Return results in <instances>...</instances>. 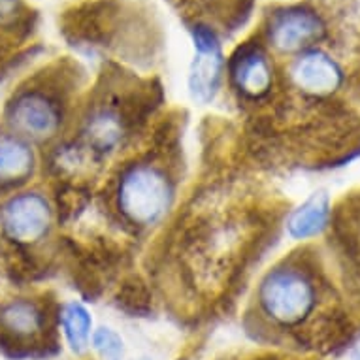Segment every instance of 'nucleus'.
Wrapping results in <instances>:
<instances>
[{"mask_svg":"<svg viewBox=\"0 0 360 360\" xmlns=\"http://www.w3.org/2000/svg\"><path fill=\"white\" fill-rule=\"evenodd\" d=\"M59 323L66 343L76 354H83L91 345L93 336V317L82 302H66L59 311Z\"/></svg>","mask_w":360,"mask_h":360,"instance_id":"obj_13","label":"nucleus"},{"mask_svg":"<svg viewBox=\"0 0 360 360\" xmlns=\"http://www.w3.org/2000/svg\"><path fill=\"white\" fill-rule=\"evenodd\" d=\"M257 313L272 325L292 328L306 323L319 302V287L295 259L279 260L260 278L253 296Z\"/></svg>","mask_w":360,"mask_h":360,"instance_id":"obj_2","label":"nucleus"},{"mask_svg":"<svg viewBox=\"0 0 360 360\" xmlns=\"http://www.w3.org/2000/svg\"><path fill=\"white\" fill-rule=\"evenodd\" d=\"M177 184L162 162L140 159L124 165L113 185V207L124 224L148 231L160 224L176 204Z\"/></svg>","mask_w":360,"mask_h":360,"instance_id":"obj_1","label":"nucleus"},{"mask_svg":"<svg viewBox=\"0 0 360 360\" xmlns=\"http://www.w3.org/2000/svg\"><path fill=\"white\" fill-rule=\"evenodd\" d=\"M82 138L95 153H112L124 138L123 115L110 106L93 108L85 119Z\"/></svg>","mask_w":360,"mask_h":360,"instance_id":"obj_9","label":"nucleus"},{"mask_svg":"<svg viewBox=\"0 0 360 360\" xmlns=\"http://www.w3.org/2000/svg\"><path fill=\"white\" fill-rule=\"evenodd\" d=\"M36 165L30 142L15 134L0 136V184L23 181L32 174Z\"/></svg>","mask_w":360,"mask_h":360,"instance_id":"obj_12","label":"nucleus"},{"mask_svg":"<svg viewBox=\"0 0 360 360\" xmlns=\"http://www.w3.org/2000/svg\"><path fill=\"white\" fill-rule=\"evenodd\" d=\"M351 356H353V360H360V338L354 342L353 349H351Z\"/></svg>","mask_w":360,"mask_h":360,"instance_id":"obj_15","label":"nucleus"},{"mask_svg":"<svg viewBox=\"0 0 360 360\" xmlns=\"http://www.w3.org/2000/svg\"><path fill=\"white\" fill-rule=\"evenodd\" d=\"M289 76L296 89L311 96H330L343 83L342 66L319 49L302 51L292 60Z\"/></svg>","mask_w":360,"mask_h":360,"instance_id":"obj_8","label":"nucleus"},{"mask_svg":"<svg viewBox=\"0 0 360 360\" xmlns=\"http://www.w3.org/2000/svg\"><path fill=\"white\" fill-rule=\"evenodd\" d=\"M48 315L34 300H12L0 309V326L13 340H34L46 330Z\"/></svg>","mask_w":360,"mask_h":360,"instance_id":"obj_11","label":"nucleus"},{"mask_svg":"<svg viewBox=\"0 0 360 360\" xmlns=\"http://www.w3.org/2000/svg\"><path fill=\"white\" fill-rule=\"evenodd\" d=\"M68 115L65 93L49 87H29L15 93L6 108L12 134L27 142H48L63 130Z\"/></svg>","mask_w":360,"mask_h":360,"instance_id":"obj_3","label":"nucleus"},{"mask_svg":"<svg viewBox=\"0 0 360 360\" xmlns=\"http://www.w3.org/2000/svg\"><path fill=\"white\" fill-rule=\"evenodd\" d=\"M232 89L240 98L259 102L270 95L274 87V68L270 57L257 44H243L234 51L226 66Z\"/></svg>","mask_w":360,"mask_h":360,"instance_id":"obj_6","label":"nucleus"},{"mask_svg":"<svg viewBox=\"0 0 360 360\" xmlns=\"http://www.w3.org/2000/svg\"><path fill=\"white\" fill-rule=\"evenodd\" d=\"M91 347L102 360H123L124 342L110 326H98L91 336Z\"/></svg>","mask_w":360,"mask_h":360,"instance_id":"obj_14","label":"nucleus"},{"mask_svg":"<svg viewBox=\"0 0 360 360\" xmlns=\"http://www.w3.org/2000/svg\"><path fill=\"white\" fill-rule=\"evenodd\" d=\"M330 221V198L325 191L313 193L287 217V234L292 240H311L325 231Z\"/></svg>","mask_w":360,"mask_h":360,"instance_id":"obj_10","label":"nucleus"},{"mask_svg":"<svg viewBox=\"0 0 360 360\" xmlns=\"http://www.w3.org/2000/svg\"><path fill=\"white\" fill-rule=\"evenodd\" d=\"M191 36L195 44V57L191 60L187 87L193 102L206 106L215 101L223 85V49L215 30L206 25H195L191 29Z\"/></svg>","mask_w":360,"mask_h":360,"instance_id":"obj_5","label":"nucleus"},{"mask_svg":"<svg viewBox=\"0 0 360 360\" xmlns=\"http://www.w3.org/2000/svg\"><path fill=\"white\" fill-rule=\"evenodd\" d=\"M53 226V207L38 191H25L0 206V229L8 240L34 245L46 240Z\"/></svg>","mask_w":360,"mask_h":360,"instance_id":"obj_4","label":"nucleus"},{"mask_svg":"<svg viewBox=\"0 0 360 360\" xmlns=\"http://www.w3.org/2000/svg\"><path fill=\"white\" fill-rule=\"evenodd\" d=\"M323 30V23L313 10L290 6L270 15L268 40L281 53H302L319 40Z\"/></svg>","mask_w":360,"mask_h":360,"instance_id":"obj_7","label":"nucleus"}]
</instances>
